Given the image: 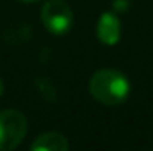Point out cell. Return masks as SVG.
<instances>
[{
  "instance_id": "obj_1",
  "label": "cell",
  "mask_w": 153,
  "mask_h": 151,
  "mask_svg": "<svg viewBox=\"0 0 153 151\" xmlns=\"http://www.w3.org/2000/svg\"><path fill=\"white\" fill-rule=\"evenodd\" d=\"M91 96L102 105H121L130 94V82L121 71L112 68L98 70L89 80Z\"/></svg>"
},
{
  "instance_id": "obj_2",
  "label": "cell",
  "mask_w": 153,
  "mask_h": 151,
  "mask_svg": "<svg viewBox=\"0 0 153 151\" xmlns=\"http://www.w3.org/2000/svg\"><path fill=\"white\" fill-rule=\"evenodd\" d=\"M29 130L27 117L20 110L7 109L0 112V151L18 148Z\"/></svg>"
},
{
  "instance_id": "obj_3",
  "label": "cell",
  "mask_w": 153,
  "mask_h": 151,
  "mask_svg": "<svg viewBox=\"0 0 153 151\" xmlns=\"http://www.w3.org/2000/svg\"><path fill=\"white\" fill-rule=\"evenodd\" d=\"M41 21L53 36H64L73 25V13L62 0H50L41 9Z\"/></svg>"
},
{
  "instance_id": "obj_4",
  "label": "cell",
  "mask_w": 153,
  "mask_h": 151,
  "mask_svg": "<svg viewBox=\"0 0 153 151\" xmlns=\"http://www.w3.org/2000/svg\"><path fill=\"white\" fill-rule=\"evenodd\" d=\"M96 36L103 44H116L121 38V23L114 13H103L96 25Z\"/></svg>"
},
{
  "instance_id": "obj_5",
  "label": "cell",
  "mask_w": 153,
  "mask_h": 151,
  "mask_svg": "<svg viewBox=\"0 0 153 151\" xmlns=\"http://www.w3.org/2000/svg\"><path fill=\"white\" fill-rule=\"evenodd\" d=\"M68 148H70V142L62 133H57V132L41 133L30 146L32 151H64Z\"/></svg>"
},
{
  "instance_id": "obj_6",
  "label": "cell",
  "mask_w": 153,
  "mask_h": 151,
  "mask_svg": "<svg viewBox=\"0 0 153 151\" xmlns=\"http://www.w3.org/2000/svg\"><path fill=\"white\" fill-rule=\"evenodd\" d=\"M112 5H114V7H117L116 11H119V13L128 9V2H126V0H114V4H112Z\"/></svg>"
},
{
  "instance_id": "obj_7",
  "label": "cell",
  "mask_w": 153,
  "mask_h": 151,
  "mask_svg": "<svg viewBox=\"0 0 153 151\" xmlns=\"http://www.w3.org/2000/svg\"><path fill=\"white\" fill-rule=\"evenodd\" d=\"M4 94V82H2V78H0V96Z\"/></svg>"
},
{
  "instance_id": "obj_8",
  "label": "cell",
  "mask_w": 153,
  "mask_h": 151,
  "mask_svg": "<svg viewBox=\"0 0 153 151\" xmlns=\"http://www.w3.org/2000/svg\"><path fill=\"white\" fill-rule=\"evenodd\" d=\"M20 2H25V4H32V2H38V0H20Z\"/></svg>"
}]
</instances>
